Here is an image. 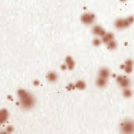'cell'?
<instances>
[{"instance_id":"cell-1","label":"cell","mask_w":134,"mask_h":134,"mask_svg":"<svg viewBox=\"0 0 134 134\" xmlns=\"http://www.w3.org/2000/svg\"><path fill=\"white\" fill-rule=\"evenodd\" d=\"M122 134H134V122L130 119H125L120 124Z\"/></svg>"},{"instance_id":"cell-2","label":"cell","mask_w":134,"mask_h":134,"mask_svg":"<svg viewBox=\"0 0 134 134\" xmlns=\"http://www.w3.org/2000/svg\"><path fill=\"white\" fill-rule=\"evenodd\" d=\"M20 104L25 109L31 108L34 104V98L31 93H27L24 96L20 97Z\"/></svg>"},{"instance_id":"cell-3","label":"cell","mask_w":134,"mask_h":134,"mask_svg":"<svg viewBox=\"0 0 134 134\" xmlns=\"http://www.w3.org/2000/svg\"><path fill=\"white\" fill-rule=\"evenodd\" d=\"M94 19H95V15L93 13H85V14L82 15L81 17L82 22L86 24L93 23L94 21Z\"/></svg>"},{"instance_id":"cell-4","label":"cell","mask_w":134,"mask_h":134,"mask_svg":"<svg viewBox=\"0 0 134 134\" xmlns=\"http://www.w3.org/2000/svg\"><path fill=\"white\" fill-rule=\"evenodd\" d=\"M109 75H110V72L108 69H106V68H102L99 71V77L107 78L109 76Z\"/></svg>"},{"instance_id":"cell-5","label":"cell","mask_w":134,"mask_h":134,"mask_svg":"<svg viewBox=\"0 0 134 134\" xmlns=\"http://www.w3.org/2000/svg\"><path fill=\"white\" fill-rule=\"evenodd\" d=\"M8 113L7 111V110L5 109H3L1 111V117H0V121H1V122H5L7 119H8Z\"/></svg>"},{"instance_id":"cell-6","label":"cell","mask_w":134,"mask_h":134,"mask_svg":"<svg viewBox=\"0 0 134 134\" xmlns=\"http://www.w3.org/2000/svg\"><path fill=\"white\" fill-rule=\"evenodd\" d=\"M57 78V75L54 72H50L47 74V79L50 82H55Z\"/></svg>"},{"instance_id":"cell-7","label":"cell","mask_w":134,"mask_h":134,"mask_svg":"<svg viewBox=\"0 0 134 134\" xmlns=\"http://www.w3.org/2000/svg\"><path fill=\"white\" fill-rule=\"evenodd\" d=\"M107 83V81H106V78H101V77H99L98 79H97V82H96V84L100 88H102L104 86H105Z\"/></svg>"},{"instance_id":"cell-8","label":"cell","mask_w":134,"mask_h":134,"mask_svg":"<svg viewBox=\"0 0 134 134\" xmlns=\"http://www.w3.org/2000/svg\"><path fill=\"white\" fill-rule=\"evenodd\" d=\"M75 86H76V88H78V89L82 90V89H84V88L86 87V85H85V83L83 81H78V82L76 83Z\"/></svg>"},{"instance_id":"cell-9","label":"cell","mask_w":134,"mask_h":134,"mask_svg":"<svg viewBox=\"0 0 134 134\" xmlns=\"http://www.w3.org/2000/svg\"><path fill=\"white\" fill-rule=\"evenodd\" d=\"M115 25L117 28H124V19H118L116 20V23H115Z\"/></svg>"},{"instance_id":"cell-10","label":"cell","mask_w":134,"mask_h":134,"mask_svg":"<svg viewBox=\"0 0 134 134\" xmlns=\"http://www.w3.org/2000/svg\"><path fill=\"white\" fill-rule=\"evenodd\" d=\"M108 47L109 49L113 50V49H115L116 47V42L115 41L112 40V41H111V42H109L108 43Z\"/></svg>"},{"instance_id":"cell-11","label":"cell","mask_w":134,"mask_h":134,"mask_svg":"<svg viewBox=\"0 0 134 134\" xmlns=\"http://www.w3.org/2000/svg\"><path fill=\"white\" fill-rule=\"evenodd\" d=\"M120 84H121V86H122L123 88H127V87H128V85L130 84V82L126 77H124V79L122 80V82Z\"/></svg>"},{"instance_id":"cell-12","label":"cell","mask_w":134,"mask_h":134,"mask_svg":"<svg viewBox=\"0 0 134 134\" xmlns=\"http://www.w3.org/2000/svg\"><path fill=\"white\" fill-rule=\"evenodd\" d=\"M101 31H102V28H101L100 26H96L93 29V32L94 34H99H99L101 33Z\"/></svg>"},{"instance_id":"cell-13","label":"cell","mask_w":134,"mask_h":134,"mask_svg":"<svg viewBox=\"0 0 134 134\" xmlns=\"http://www.w3.org/2000/svg\"><path fill=\"white\" fill-rule=\"evenodd\" d=\"M123 95L125 96V97H130L131 95H132V92L130 89L128 88H126L124 89V90L123 91Z\"/></svg>"},{"instance_id":"cell-14","label":"cell","mask_w":134,"mask_h":134,"mask_svg":"<svg viewBox=\"0 0 134 134\" xmlns=\"http://www.w3.org/2000/svg\"><path fill=\"white\" fill-rule=\"evenodd\" d=\"M27 93H28V92L25 91V90H23V89H19V90H18V95H19V98L22 97V96H24Z\"/></svg>"},{"instance_id":"cell-15","label":"cell","mask_w":134,"mask_h":134,"mask_svg":"<svg viewBox=\"0 0 134 134\" xmlns=\"http://www.w3.org/2000/svg\"><path fill=\"white\" fill-rule=\"evenodd\" d=\"M93 45H94L95 46H98V45H100L101 42H100V40H99V39H95L93 40Z\"/></svg>"},{"instance_id":"cell-16","label":"cell","mask_w":134,"mask_h":134,"mask_svg":"<svg viewBox=\"0 0 134 134\" xmlns=\"http://www.w3.org/2000/svg\"><path fill=\"white\" fill-rule=\"evenodd\" d=\"M13 131V127L12 126H8V127H7L6 132H7V133H8L9 134H10V133H11Z\"/></svg>"},{"instance_id":"cell-17","label":"cell","mask_w":134,"mask_h":134,"mask_svg":"<svg viewBox=\"0 0 134 134\" xmlns=\"http://www.w3.org/2000/svg\"><path fill=\"white\" fill-rule=\"evenodd\" d=\"M73 59H72V58L70 57V56H67V58H66V63L67 64V65H69V64H70L71 62H73Z\"/></svg>"},{"instance_id":"cell-18","label":"cell","mask_w":134,"mask_h":134,"mask_svg":"<svg viewBox=\"0 0 134 134\" xmlns=\"http://www.w3.org/2000/svg\"><path fill=\"white\" fill-rule=\"evenodd\" d=\"M125 71L127 73H130L132 71V66H127L125 67Z\"/></svg>"},{"instance_id":"cell-19","label":"cell","mask_w":134,"mask_h":134,"mask_svg":"<svg viewBox=\"0 0 134 134\" xmlns=\"http://www.w3.org/2000/svg\"><path fill=\"white\" fill-rule=\"evenodd\" d=\"M124 77H123V76H117V78H116V81H117L118 82L121 83V82H122V80L124 79Z\"/></svg>"},{"instance_id":"cell-20","label":"cell","mask_w":134,"mask_h":134,"mask_svg":"<svg viewBox=\"0 0 134 134\" xmlns=\"http://www.w3.org/2000/svg\"><path fill=\"white\" fill-rule=\"evenodd\" d=\"M106 36H107V37L108 38V39L110 41H112L113 39V34H108Z\"/></svg>"},{"instance_id":"cell-21","label":"cell","mask_w":134,"mask_h":134,"mask_svg":"<svg viewBox=\"0 0 134 134\" xmlns=\"http://www.w3.org/2000/svg\"><path fill=\"white\" fill-rule=\"evenodd\" d=\"M132 65H133V62L130 59H128L126 61V65L127 66H132Z\"/></svg>"},{"instance_id":"cell-22","label":"cell","mask_w":134,"mask_h":134,"mask_svg":"<svg viewBox=\"0 0 134 134\" xmlns=\"http://www.w3.org/2000/svg\"><path fill=\"white\" fill-rule=\"evenodd\" d=\"M103 42H105V43H108L109 42H111L109 39H108V38L107 37V36H104L103 37Z\"/></svg>"},{"instance_id":"cell-23","label":"cell","mask_w":134,"mask_h":134,"mask_svg":"<svg viewBox=\"0 0 134 134\" xmlns=\"http://www.w3.org/2000/svg\"><path fill=\"white\" fill-rule=\"evenodd\" d=\"M67 67H68V68H69V69H72V68L74 67V62H71L70 64L67 65Z\"/></svg>"},{"instance_id":"cell-24","label":"cell","mask_w":134,"mask_h":134,"mask_svg":"<svg viewBox=\"0 0 134 134\" xmlns=\"http://www.w3.org/2000/svg\"><path fill=\"white\" fill-rule=\"evenodd\" d=\"M75 88H76V86H75L74 85L70 84V85H68V89H69V90H71V89H74Z\"/></svg>"},{"instance_id":"cell-25","label":"cell","mask_w":134,"mask_h":134,"mask_svg":"<svg viewBox=\"0 0 134 134\" xmlns=\"http://www.w3.org/2000/svg\"><path fill=\"white\" fill-rule=\"evenodd\" d=\"M105 34H105V31H104V30H103V29H102V31H101V33H100V34H99V35H100V36H103V37H104V36H106V35H105Z\"/></svg>"},{"instance_id":"cell-26","label":"cell","mask_w":134,"mask_h":134,"mask_svg":"<svg viewBox=\"0 0 134 134\" xmlns=\"http://www.w3.org/2000/svg\"><path fill=\"white\" fill-rule=\"evenodd\" d=\"M127 19L128 20V22H129L130 23H131V22H133L134 21V19H133V17H129V18H127Z\"/></svg>"},{"instance_id":"cell-27","label":"cell","mask_w":134,"mask_h":134,"mask_svg":"<svg viewBox=\"0 0 134 134\" xmlns=\"http://www.w3.org/2000/svg\"><path fill=\"white\" fill-rule=\"evenodd\" d=\"M62 70H65V69H67V66L65 65H62Z\"/></svg>"},{"instance_id":"cell-28","label":"cell","mask_w":134,"mask_h":134,"mask_svg":"<svg viewBox=\"0 0 134 134\" xmlns=\"http://www.w3.org/2000/svg\"><path fill=\"white\" fill-rule=\"evenodd\" d=\"M34 84L35 85H38L39 84V81H35Z\"/></svg>"},{"instance_id":"cell-29","label":"cell","mask_w":134,"mask_h":134,"mask_svg":"<svg viewBox=\"0 0 134 134\" xmlns=\"http://www.w3.org/2000/svg\"><path fill=\"white\" fill-rule=\"evenodd\" d=\"M1 134H9L8 133H7L6 131H4V132H2L1 133Z\"/></svg>"},{"instance_id":"cell-30","label":"cell","mask_w":134,"mask_h":134,"mask_svg":"<svg viewBox=\"0 0 134 134\" xmlns=\"http://www.w3.org/2000/svg\"><path fill=\"white\" fill-rule=\"evenodd\" d=\"M121 67H122V68H125V67H124V65H122V66H121Z\"/></svg>"}]
</instances>
